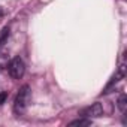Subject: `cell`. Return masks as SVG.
<instances>
[{
  "mask_svg": "<svg viewBox=\"0 0 127 127\" xmlns=\"http://www.w3.org/2000/svg\"><path fill=\"white\" fill-rule=\"evenodd\" d=\"M30 100H32V90L29 85H23L15 97V102H14V111L18 114V115H23L29 105H30Z\"/></svg>",
  "mask_w": 127,
  "mask_h": 127,
  "instance_id": "6da1fadb",
  "label": "cell"
},
{
  "mask_svg": "<svg viewBox=\"0 0 127 127\" xmlns=\"http://www.w3.org/2000/svg\"><path fill=\"white\" fill-rule=\"evenodd\" d=\"M8 72H9L11 78H14V79H21L24 76V73H26V64H24V61H23L21 57H14L9 61Z\"/></svg>",
  "mask_w": 127,
  "mask_h": 127,
  "instance_id": "7a4b0ae2",
  "label": "cell"
},
{
  "mask_svg": "<svg viewBox=\"0 0 127 127\" xmlns=\"http://www.w3.org/2000/svg\"><path fill=\"white\" fill-rule=\"evenodd\" d=\"M102 115H103L102 103H93L91 106H88L84 111V117H87V118H97V117H102Z\"/></svg>",
  "mask_w": 127,
  "mask_h": 127,
  "instance_id": "3957f363",
  "label": "cell"
},
{
  "mask_svg": "<svg viewBox=\"0 0 127 127\" xmlns=\"http://www.w3.org/2000/svg\"><path fill=\"white\" fill-rule=\"evenodd\" d=\"M117 108L120 109L121 114H126V109H127V96H126L124 93L120 94V97H118V100H117Z\"/></svg>",
  "mask_w": 127,
  "mask_h": 127,
  "instance_id": "277c9868",
  "label": "cell"
},
{
  "mask_svg": "<svg viewBox=\"0 0 127 127\" xmlns=\"http://www.w3.org/2000/svg\"><path fill=\"white\" fill-rule=\"evenodd\" d=\"M91 124V120L90 118H78V120H73L69 123V126H90Z\"/></svg>",
  "mask_w": 127,
  "mask_h": 127,
  "instance_id": "5b68a950",
  "label": "cell"
},
{
  "mask_svg": "<svg viewBox=\"0 0 127 127\" xmlns=\"http://www.w3.org/2000/svg\"><path fill=\"white\" fill-rule=\"evenodd\" d=\"M8 37H9V27H3L2 33H0V46H3L8 42Z\"/></svg>",
  "mask_w": 127,
  "mask_h": 127,
  "instance_id": "8992f818",
  "label": "cell"
},
{
  "mask_svg": "<svg viewBox=\"0 0 127 127\" xmlns=\"http://www.w3.org/2000/svg\"><path fill=\"white\" fill-rule=\"evenodd\" d=\"M6 99H8V93H0V105H3L5 102H6Z\"/></svg>",
  "mask_w": 127,
  "mask_h": 127,
  "instance_id": "52a82bcc",
  "label": "cell"
}]
</instances>
